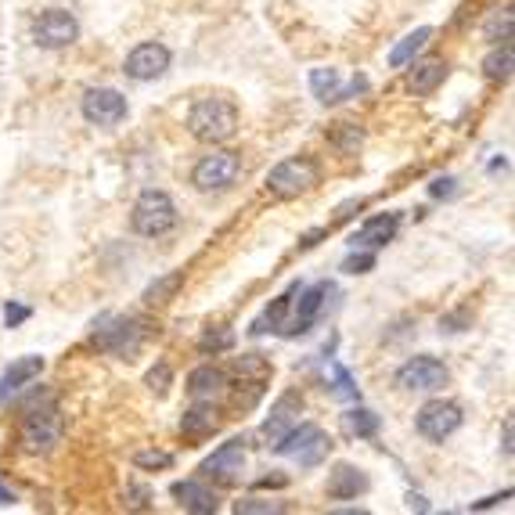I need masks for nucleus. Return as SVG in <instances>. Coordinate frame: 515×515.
Listing matches in <instances>:
<instances>
[{
  "label": "nucleus",
  "instance_id": "f257e3e1",
  "mask_svg": "<svg viewBox=\"0 0 515 515\" xmlns=\"http://www.w3.org/2000/svg\"><path fill=\"white\" fill-rule=\"evenodd\" d=\"M238 130V105L231 98L209 94V98L195 101L188 112V134L202 145H224Z\"/></svg>",
  "mask_w": 515,
  "mask_h": 515
},
{
  "label": "nucleus",
  "instance_id": "f03ea898",
  "mask_svg": "<svg viewBox=\"0 0 515 515\" xmlns=\"http://www.w3.org/2000/svg\"><path fill=\"white\" fill-rule=\"evenodd\" d=\"M148 335H152V328L141 317H101L94 325L91 343L105 353H116V357H134Z\"/></svg>",
  "mask_w": 515,
  "mask_h": 515
},
{
  "label": "nucleus",
  "instance_id": "7ed1b4c3",
  "mask_svg": "<svg viewBox=\"0 0 515 515\" xmlns=\"http://www.w3.org/2000/svg\"><path fill=\"white\" fill-rule=\"evenodd\" d=\"M321 184V166L310 155H292L285 163H278L267 173V191L274 199H299Z\"/></svg>",
  "mask_w": 515,
  "mask_h": 515
},
{
  "label": "nucleus",
  "instance_id": "20e7f679",
  "mask_svg": "<svg viewBox=\"0 0 515 515\" xmlns=\"http://www.w3.org/2000/svg\"><path fill=\"white\" fill-rule=\"evenodd\" d=\"M130 224L141 238H163L166 231L177 227V206L166 191L159 188H148L137 195L134 202V213H130Z\"/></svg>",
  "mask_w": 515,
  "mask_h": 515
},
{
  "label": "nucleus",
  "instance_id": "39448f33",
  "mask_svg": "<svg viewBox=\"0 0 515 515\" xmlns=\"http://www.w3.org/2000/svg\"><path fill=\"white\" fill-rule=\"evenodd\" d=\"M62 411L55 404H40V407H29L26 418H22V433L19 443L26 454H51L62 440Z\"/></svg>",
  "mask_w": 515,
  "mask_h": 515
},
{
  "label": "nucleus",
  "instance_id": "423d86ee",
  "mask_svg": "<svg viewBox=\"0 0 515 515\" xmlns=\"http://www.w3.org/2000/svg\"><path fill=\"white\" fill-rule=\"evenodd\" d=\"M274 451L285 454V458H292L299 469H314V465H321V461L328 458L332 440L325 436V429H321V425L307 422V425H292L289 433L274 443Z\"/></svg>",
  "mask_w": 515,
  "mask_h": 515
},
{
  "label": "nucleus",
  "instance_id": "0eeeda50",
  "mask_svg": "<svg viewBox=\"0 0 515 515\" xmlns=\"http://www.w3.org/2000/svg\"><path fill=\"white\" fill-rule=\"evenodd\" d=\"M238 177H242V155L227 152V148H217V152L202 155L199 163H195V170H191V184L199 191H206V195L235 188Z\"/></svg>",
  "mask_w": 515,
  "mask_h": 515
},
{
  "label": "nucleus",
  "instance_id": "6e6552de",
  "mask_svg": "<svg viewBox=\"0 0 515 515\" xmlns=\"http://www.w3.org/2000/svg\"><path fill=\"white\" fill-rule=\"evenodd\" d=\"M33 40H37V47H44V51H62V47L80 40V22H76L73 11H65V8L40 11V19L33 22Z\"/></svg>",
  "mask_w": 515,
  "mask_h": 515
},
{
  "label": "nucleus",
  "instance_id": "1a4fd4ad",
  "mask_svg": "<svg viewBox=\"0 0 515 515\" xmlns=\"http://www.w3.org/2000/svg\"><path fill=\"white\" fill-rule=\"evenodd\" d=\"M461 422H465V415H461V407L454 404V400H429L415 418L418 433H422L429 443L451 440V436L461 429Z\"/></svg>",
  "mask_w": 515,
  "mask_h": 515
},
{
  "label": "nucleus",
  "instance_id": "9d476101",
  "mask_svg": "<svg viewBox=\"0 0 515 515\" xmlns=\"http://www.w3.org/2000/svg\"><path fill=\"white\" fill-rule=\"evenodd\" d=\"M447 379H451V371L436 357H411L397 371V386L407 389V393H433V389L447 386Z\"/></svg>",
  "mask_w": 515,
  "mask_h": 515
},
{
  "label": "nucleus",
  "instance_id": "9b49d317",
  "mask_svg": "<svg viewBox=\"0 0 515 515\" xmlns=\"http://www.w3.org/2000/svg\"><path fill=\"white\" fill-rule=\"evenodd\" d=\"M80 112L94 127H116V123L127 119V98L119 91H112V87H91V91L83 94Z\"/></svg>",
  "mask_w": 515,
  "mask_h": 515
},
{
  "label": "nucleus",
  "instance_id": "f8f14e48",
  "mask_svg": "<svg viewBox=\"0 0 515 515\" xmlns=\"http://www.w3.org/2000/svg\"><path fill=\"white\" fill-rule=\"evenodd\" d=\"M199 472L206 479H213V483H220V487H235L238 479H242V472H245V447H242V440L220 443L217 451L209 454V458L199 465Z\"/></svg>",
  "mask_w": 515,
  "mask_h": 515
},
{
  "label": "nucleus",
  "instance_id": "ddd939ff",
  "mask_svg": "<svg viewBox=\"0 0 515 515\" xmlns=\"http://www.w3.org/2000/svg\"><path fill=\"white\" fill-rule=\"evenodd\" d=\"M166 69H170V47L155 44V40L137 44L134 51L127 55V65H123V73H127L130 80H137V83L159 80Z\"/></svg>",
  "mask_w": 515,
  "mask_h": 515
},
{
  "label": "nucleus",
  "instance_id": "4468645a",
  "mask_svg": "<svg viewBox=\"0 0 515 515\" xmlns=\"http://www.w3.org/2000/svg\"><path fill=\"white\" fill-rule=\"evenodd\" d=\"M310 91H314V98L321 101V105H335V101H346V98H353V94L368 91V80L357 76L350 87H343L335 69H314V73H310Z\"/></svg>",
  "mask_w": 515,
  "mask_h": 515
},
{
  "label": "nucleus",
  "instance_id": "2eb2a0df",
  "mask_svg": "<svg viewBox=\"0 0 515 515\" xmlns=\"http://www.w3.org/2000/svg\"><path fill=\"white\" fill-rule=\"evenodd\" d=\"M328 292H332V285H328V281H317V285H310L307 292H299V307H296V314H292V321H289V328H285V335H303V332H310V325H314L317 314H321V307H325Z\"/></svg>",
  "mask_w": 515,
  "mask_h": 515
},
{
  "label": "nucleus",
  "instance_id": "dca6fc26",
  "mask_svg": "<svg viewBox=\"0 0 515 515\" xmlns=\"http://www.w3.org/2000/svg\"><path fill=\"white\" fill-rule=\"evenodd\" d=\"M368 487V472L357 469V465H346V461H339L328 476V497L332 501H353V497L368 494Z\"/></svg>",
  "mask_w": 515,
  "mask_h": 515
},
{
  "label": "nucleus",
  "instance_id": "f3484780",
  "mask_svg": "<svg viewBox=\"0 0 515 515\" xmlns=\"http://www.w3.org/2000/svg\"><path fill=\"white\" fill-rule=\"evenodd\" d=\"M40 371H44V357H19V361H11V368H4V375H0V404H8L19 389H26L33 379H40Z\"/></svg>",
  "mask_w": 515,
  "mask_h": 515
},
{
  "label": "nucleus",
  "instance_id": "a211bd4d",
  "mask_svg": "<svg viewBox=\"0 0 515 515\" xmlns=\"http://www.w3.org/2000/svg\"><path fill=\"white\" fill-rule=\"evenodd\" d=\"M400 231V213H379V217L364 220V227L353 235V245H364V249H382L397 238Z\"/></svg>",
  "mask_w": 515,
  "mask_h": 515
},
{
  "label": "nucleus",
  "instance_id": "6ab92c4d",
  "mask_svg": "<svg viewBox=\"0 0 515 515\" xmlns=\"http://www.w3.org/2000/svg\"><path fill=\"white\" fill-rule=\"evenodd\" d=\"M173 497L181 501V508H188V512H195V515H213L220 508L217 494H213L206 483H199V479H184V483H173Z\"/></svg>",
  "mask_w": 515,
  "mask_h": 515
},
{
  "label": "nucleus",
  "instance_id": "aec40b11",
  "mask_svg": "<svg viewBox=\"0 0 515 515\" xmlns=\"http://www.w3.org/2000/svg\"><path fill=\"white\" fill-rule=\"evenodd\" d=\"M227 389V375L213 364H202L188 375V393L191 400H202V404H213V397H220Z\"/></svg>",
  "mask_w": 515,
  "mask_h": 515
},
{
  "label": "nucleus",
  "instance_id": "412c9836",
  "mask_svg": "<svg viewBox=\"0 0 515 515\" xmlns=\"http://www.w3.org/2000/svg\"><path fill=\"white\" fill-rule=\"evenodd\" d=\"M443 80H447V62L429 58V62H418L415 69L407 73V91L415 94V98H425V94H433Z\"/></svg>",
  "mask_w": 515,
  "mask_h": 515
},
{
  "label": "nucleus",
  "instance_id": "4be33fe9",
  "mask_svg": "<svg viewBox=\"0 0 515 515\" xmlns=\"http://www.w3.org/2000/svg\"><path fill=\"white\" fill-rule=\"evenodd\" d=\"M303 407V400L296 397V393H285V397L274 404V411H271V418L263 422V436H267V443H278L281 436L289 433L292 425H296V418H292V411H299Z\"/></svg>",
  "mask_w": 515,
  "mask_h": 515
},
{
  "label": "nucleus",
  "instance_id": "5701e85b",
  "mask_svg": "<svg viewBox=\"0 0 515 515\" xmlns=\"http://www.w3.org/2000/svg\"><path fill=\"white\" fill-rule=\"evenodd\" d=\"M296 289H299V285H289V292H281L271 307L263 310V317L256 321L253 328H249V332H253V335L281 332V328H285V321H289V310H292V299H296Z\"/></svg>",
  "mask_w": 515,
  "mask_h": 515
},
{
  "label": "nucleus",
  "instance_id": "b1692460",
  "mask_svg": "<svg viewBox=\"0 0 515 515\" xmlns=\"http://www.w3.org/2000/svg\"><path fill=\"white\" fill-rule=\"evenodd\" d=\"M217 429H220L217 411H213V407H206L202 400L191 407V411H184V418H181V433L188 436V440H199V436L217 433Z\"/></svg>",
  "mask_w": 515,
  "mask_h": 515
},
{
  "label": "nucleus",
  "instance_id": "393cba45",
  "mask_svg": "<svg viewBox=\"0 0 515 515\" xmlns=\"http://www.w3.org/2000/svg\"><path fill=\"white\" fill-rule=\"evenodd\" d=\"M429 37H433V29L429 26H418L415 33H407V37L389 51V69H404V65L415 62V55L429 44Z\"/></svg>",
  "mask_w": 515,
  "mask_h": 515
},
{
  "label": "nucleus",
  "instance_id": "a878e982",
  "mask_svg": "<svg viewBox=\"0 0 515 515\" xmlns=\"http://www.w3.org/2000/svg\"><path fill=\"white\" fill-rule=\"evenodd\" d=\"M343 433L350 436V440H371V436L379 433V415L361 404L350 407L343 415Z\"/></svg>",
  "mask_w": 515,
  "mask_h": 515
},
{
  "label": "nucleus",
  "instance_id": "bb28decb",
  "mask_svg": "<svg viewBox=\"0 0 515 515\" xmlns=\"http://www.w3.org/2000/svg\"><path fill=\"white\" fill-rule=\"evenodd\" d=\"M512 44L497 47L494 55H487V62H483V76H487L490 83H505L508 76H512Z\"/></svg>",
  "mask_w": 515,
  "mask_h": 515
},
{
  "label": "nucleus",
  "instance_id": "cd10ccee",
  "mask_svg": "<svg viewBox=\"0 0 515 515\" xmlns=\"http://www.w3.org/2000/svg\"><path fill=\"white\" fill-rule=\"evenodd\" d=\"M199 350H202V353H213V357H217V353L235 350V332H231L227 325L209 328V332L199 339Z\"/></svg>",
  "mask_w": 515,
  "mask_h": 515
},
{
  "label": "nucleus",
  "instance_id": "c85d7f7f",
  "mask_svg": "<svg viewBox=\"0 0 515 515\" xmlns=\"http://www.w3.org/2000/svg\"><path fill=\"white\" fill-rule=\"evenodd\" d=\"M332 375H335L332 397H339V400H361V389L353 386L350 371H346L343 364H335V361H332Z\"/></svg>",
  "mask_w": 515,
  "mask_h": 515
},
{
  "label": "nucleus",
  "instance_id": "c756f323",
  "mask_svg": "<svg viewBox=\"0 0 515 515\" xmlns=\"http://www.w3.org/2000/svg\"><path fill=\"white\" fill-rule=\"evenodd\" d=\"M487 40L490 44H508L512 40V11H501V15H494V19L487 22Z\"/></svg>",
  "mask_w": 515,
  "mask_h": 515
},
{
  "label": "nucleus",
  "instance_id": "7c9ffc66",
  "mask_svg": "<svg viewBox=\"0 0 515 515\" xmlns=\"http://www.w3.org/2000/svg\"><path fill=\"white\" fill-rule=\"evenodd\" d=\"M235 512L238 515H278L285 512V505H278V501H260V497H245V501H235Z\"/></svg>",
  "mask_w": 515,
  "mask_h": 515
},
{
  "label": "nucleus",
  "instance_id": "2f4dec72",
  "mask_svg": "<svg viewBox=\"0 0 515 515\" xmlns=\"http://www.w3.org/2000/svg\"><path fill=\"white\" fill-rule=\"evenodd\" d=\"M170 382H173V371H170V364L166 361H159L152 371L145 375V386L152 389L155 397H166V389H170Z\"/></svg>",
  "mask_w": 515,
  "mask_h": 515
},
{
  "label": "nucleus",
  "instance_id": "473e14b6",
  "mask_svg": "<svg viewBox=\"0 0 515 515\" xmlns=\"http://www.w3.org/2000/svg\"><path fill=\"white\" fill-rule=\"evenodd\" d=\"M332 141L343 148V152H357V148H361V141H364V130L353 127V123H339V130H335Z\"/></svg>",
  "mask_w": 515,
  "mask_h": 515
},
{
  "label": "nucleus",
  "instance_id": "72a5a7b5",
  "mask_svg": "<svg viewBox=\"0 0 515 515\" xmlns=\"http://www.w3.org/2000/svg\"><path fill=\"white\" fill-rule=\"evenodd\" d=\"M134 465L137 469H170L173 465V454H166V451H137L134 454Z\"/></svg>",
  "mask_w": 515,
  "mask_h": 515
},
{
  "label": "nucleus",
  "instance_id": "f704fd0d",
  "mask_svg": "<svg viewBox=\"0 0 515 515\" xmlns=\"http://www.w3.org/2000/svg\"><path fill=\"white\" fill-rule=\"evenodd\" d=\"M181 281H184V274L181 271H177V274H170V278H163V281H159V285H152V289H148V303H166V296H170V292L173 289H177V285H181Z\"/></svg>",
  "mask_w": 515,
  "mask_h": 515
},
{
  "label": "nucleus",
  "instance_id": "c9c22d12",
  "mask_svg": "<svg viewBox=\"0 0 515 515\" xmlns=\"http://www.w3.org/2000/svg\"><path fill=\"white\" fill-rule=\"evenodd\" d=\"M375 267V253H353L343 260V271L346 274H368Z\"/></svg>",
  "mask_w": 515,
  "mask_h": 515
},
{
  "label": "nucleus",
  "instance_id": "e433bc0d",
  "mask_svg": "<svg viewBox=\"0 0 515 515\" xmlns=\"http://www.w3.org/2000/svg\"><path fill=\"white\" fill-rule=\"evenodd\" d=\"M22 321H29V307H19V303H8V307H4V325H8V328H19Z\"/></svg>",
  "mask_w": 515,
  "mask_h": 515
},
{
  "label": "nucleus",
  "instance_id": "4c0bfd02",
  "mask_svg": "<svg viewBox=\"0 0 515 515\" xmlns=\"http://www.w3.org/2000/svg\"><path fill=\"white\" fill-rule=\"evenodd\" d=\"M454 184H458L454 177H440V181H433V188L429 191H433L436 199H447V195H454Z\"/></svg>",
  "mask_w": 515,
  "mask_h": 515
},
{
  "label": "nucleus",
  "instance_id": "58836bf2",
  "mask_svg": "<svg viewBox=\"0 0 515 515\" xmlns=\"http://www.w3.org/2000/svg\"><path fill=\"white\" fill-rule=\"evenodd\" d=\"M127 497H134V501H127V505H134V508H148V501H152V490H145V487H130V490H127Z\"/></svg>",
  "mask_w": 515,
  "mask_h": 515
},
{
  "label": "nucleus",
  "instance_id": "ea45409f",
  "mask_svg": "<svg viewBox=\"0 0 515 515\" xmlns=\"http://www.w3.org/2000/svg\"><path fill=\"white\" fill-rule=\"evenodd\" d=\"M508 497H512V490H505V494H501V497H487V501H476V505H472V508H476V512H479V508H494L497 501H508Z\"/></svg>",
  "mask_w": 515,
  "mask_h": 515
},
{
  "label": "nucleus",
  "instance_id": "a19ab883",
  "mask_svg": "<svg viewBox=\"0 0 515 515\" xmlns=\"http://www.w3.org/2000/svg\"><path fill=\"white\" fill-rule=\"evenodd\" d=\"M0 505H15V494H11L4 483H0Z\"/></svg>",
  "mask_w": 515,
  "mask_h": 515
},
{
  "label": "nucleus",
  "instance_id": "79ce46f5",
  "mask_svg": "<svg viewBox=\"0 0 515 515\" xmlns=\"http://www.w3.org/2000/svg\"><path fill=\"white\" fill-rule=\"evenodd\" d=\"M505 454H512V418L505 422Z\"/></svg>",
  "mask_w": 515,
  "mask_h": 515
}]
</instances>
